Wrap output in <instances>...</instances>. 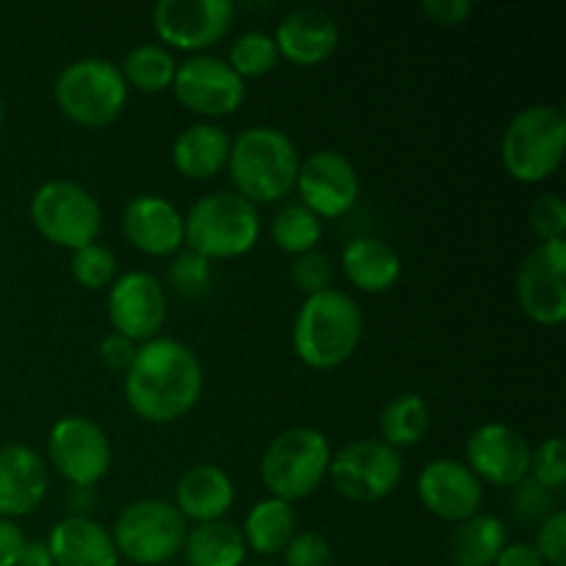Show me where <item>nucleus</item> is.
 Masks as SVG:
<instances>
[{"label": "nucleus", "instance_id": "nucleus-1", "mask_svg": "<svg viewBox=\"0 0 566 566\" xmlns=\"http://www.w3.org/2000/svg\"><path fill=\"white\" fill-rule=\"evenodd\" d=\"M202 365L191 346L171 337L142 343L125 374V398L147 423H175L202 396Z\"/></svg>", "mask_w": 566, "mask_h": 566}, {"label": "nucleus", "instance_id": "nucleus-2", "mask_svg": "<svg viewBox=\"0 0 566 566\" xmlns=\"http://www.w3.org/2000/svg\"><path fill=\"white\" fill-rule=\"evenodd\" d=\"M298 158L296 144L285 130L271 125H254L232 138L227 171L238 197L247 202L271 205L296 188Z\"/></svg>", "mask_w": 566, "mask_h": 566}, {"label": "nucleus", "instance_id": "nucleus-3", "mask_svg": "<svg viewBox=\"0 0 566 566\" xmlns=\"http://www.w3.org/2000/svg\"><path fill=\"white\" fill-rule=\"evenodd\" d=\"M363 329L359 304L348 293L329 287L304 298L293 324V352L307 368L335 370L354 357Z\"/></svg>", "mask_w": 566, "mask_h": 566}, {"label": "nucleus", "instance_id": "nucleus-4", "mask_svg": "<svg viewBox=\"0 0 566 566\" xmlns=\"http://www.w3.org/2000/svg\"><path fill=\"white\" fill-rule=\"evenodd\" d=\"M186 247L205 260H232L252 252L258 243L260 210L235 191L205 193L186 216Z\"/></svg>", "mask_w": 566, "mask_h": 566}, {"label": "nucleus", "instance_id": "nucleus-5", "mask_svg": "<svg viewBox=\"0 0 566 566\" xmlns=\"http://www.w3.org/2000/svg\"><path fill=\"white\" fill-rule=\"evenodd\" d=\"M329 462V440L318 429L296 426L269 442L260 459V481L269 490V497L293 506L324 484Z\"/></svg>", "mask_w": 566, "mask_h": 566}, {"label": "nucleus", "instance_id": "nucleus-6", "mask_svg": "<svg viewBox=\"0 0 566 566\" xmlns=\"http://www.w3.org/2000/svg\"><path fill=\"white\" fill-rule=\"evenodd\" d=\"M566 116L558 105L536 103L517 111L501 142V158L517 182H545L562 166Z\"/></svg>", "mask_w": 566, "mask_h": 566}, {"label": "nucleus", "instance_id": "nucleus-7", "mask_svg": "<svg viewBox=\"0 0 566 566\" xmlns=\"http://www.w3.org/2000/svg\"><path fill=\"white\" fill-rule=\"evenodd\" d=\"M127 83L108 59H77L59 72L53 97L61 114L81 127H105L125 111Z\"/></svg>", "mask_w": 566, "mask_h": 566}, {"label": "nucleus", "instance_id": "nucleus-8", "mask_svg": "<svg viewBox=\"0 0 566 566\" xmlns=\"http://www.w3.org/2000/svg\"><path fill=\"white\" fill-rule=\"evenodd\" d=\"M188 523L175 503L160 497H142L122 509L111 536L119 558L138 566H160L177 556L186 542Z\"/></svg>", "mask_w": 566, "mask_h": 566}, {"label": "nucleus", "instance_id": "nucleus-9", "mask_svg": "<svg viewBox=\"0 0 566 566\" xmlns=\"http://www.w3.org/2000/svg\"><path fill=\"white\" fill-rule=\"evenodd\" d=\"M31 221L39 235L70 252L97 243L103 230V208L83 186L72 180H50L31 199Z\"/></svg>", "mask_w": 566, "mask_h": 566}, {"label": "nucleus", "instance_id": "nucleus-10", "mask_svg": "<svg viewBox=\"0 0 566 566\" xmlns=\"http://www.w3.org/2000/svg\"><path fill=\"white\" fill-rule=\"evenodd\" d=\"M326 479L346 501L379 503L401 484L403 459L381 440H354L332 453Z\"/></svg>", "mask_w": 566, "mask_h": 566}, {"label": "nucleus", "instance_id": "nucleus-11", "mask_svg": "<svg viewBox=\"0 0 566 566\" xmlns=\"http://www.w3.org/2000/svg\"><path fill=\"white\" fill-rule=\"evenodd\" d=\"M50 464L75 490H88L105 479L111 468V442L103 426L83 415L61 418L48 437Z\"/></svg>", "mask_w": 566, "mask_h": 566}, {"label": "nucleus", "instance_id": "nucleus-12", "mask_svg": "<svg viewBox=\"0 0 566 566\" xmlns=\"http://www.w3.org/2000/svg\"><path fill=\"white\" fill-rule=\"evenodd\" d=\"M235 6L230 0H160L153 9V28L160 44L202 55L230 33Z\"/></svg>", "mask_w": 566, "mask_h": 566}, {"label": "nucleus", "instance_id": "nucleus-13", "mask_svg": "<svg viewBox=\"0 0 566 566\" xmlns=\"http://www.w3.org/2000/svg\"><path fill=\"white\" fill-rule=\"evenodd\" d=\"M517 304L534 324L558 326L566 318V238L531 249L517 271Z\"/></svg>", "mask_w": 566, "mask_h": 566}, {"label": "nucleus", "instance_id": "nucleus-14", "mask_svg": "<svg viewBox=\"0 0 566 566\" xmlns=\"http://www.w3.org/2000/svg\"><path fill=\"white\" fill-rule=\"evenodd\" d=\"M177 103L191 114L219 119L241 108L247 97V83L232 72L224 59L216 55H191L177 64L175 81H171Z\"/></svg>", "mask_w": 566, "mask_h": 566}, {"label": "nucleus", "instance_id": "nucleus-15", "mask_svg": "<svg viewBox=\"0 0 566 566\" xmlns=\"http://www.w3.org/2000/svg\"><path fill=\"white\" fill-rule=\"evenodd\" d=\"M169 315L166 287L147 271H127L108 287V321L116 335L149 343L160 335Z\"/></svg>", "mask_w": 566, "mask_h": 566}, {"label": "nucleus", "instance_id": "nucleus-16", "mask_svg": "<svg viewBox=\"0 0 566 566\" xmlns=\"http://www.w3.org/2000/svg\"><path fill=\"white\" fill-rule=\"evenodd\" d=\"M296 191L302 205L321 221L340 219L357 205L359 175L352 160L337 149H318L298 166Z\"/></svg>", "mask_w": 566, "mask_h": 566}, {"label": "nucleus", "instance_id": "nucleus-17", "mask_svg": "<svg viewBox=\"0 0 566 566\" xmlns=\"http://www.w3.org/2000/svg\"><path fill=\"white\" fill-rule=\"evenodd\" d=\"M464 464L473 470L481 484L517 486L528 479L531 446L514 426L492 423L479 426L464 446Z\"/></svg>", "mask_w": 566, "mask_h": 566}, {"label": "nucleus", "instance_id": "nucleus-18", "mask_svg": "<svg viewBox=\"0 0 566 566\" xmlns=\"http://www.w3.org/2000/svg\"><path fill=\"white\" fill-rule=\"evenodd\" d=\"M418 497L426 512L459 525L479 514L481 503H484V484L464 462L431 459L418 475Z\"/></svg>", "mask_w": 566, "mask_h": 566}, {"label": "nucleus", "instance_id": "nucleus-19", "mask_svg": "<svg viewBox=\"0 0 566 566\" xmlns=\"http://www.w3.org/2000/svg\"><path fill=\"white\" fill-rule=\"evenodd\" d=\"M122 235L149 258H169L186 247L182 213L158 193H142L127 202L122 213Z\"/></svg>", "mask_w": 566, "mask_h": 566}, {"label": "nucleus", "instance_id": "nucleus-20", "mask_svg": "<svg viewBox=\"0 0 566 566\" xmlns=\"http://www.w3.org/2000/svg\"><path fill=\"white\" fill-rule=\"evenodd\" d=\"M48 464L33 448H0V520H17L42 506L48 495Z\"/></svg>", "mask_w": 566, "mask_h": 566}, {"label": "nucleus", "instance_id": "nucleus-21", "mask_svg": "<svg viewBox=\"0 0 566 566\" xmlns=\"http://www.w3.org/2000/svg\"><path fill=\"white\" fill-rule=\"evenodd\" d=\"M274 44L280 50V59L291 61L296 66H318L335 53L340 42L335 17L324 9H296L276 22Z\"/></svg>", "mask_w": 566, "mask_h": 566}, {"label": "nucleus", "instance_id": "nucleus-22", "mask_svg": "<svg viewBox=\"0 0 566 566\" xmlns=\"http://www.w3.org/2000/svg\"><path fill=\"white\" fill-rule=\"evenodd\" d=\"M44 545L55 566H119L122 562L111 531L83 514L59 520Z\"/></svg>", "mask_w": 566, "mask_h": 566}, {"label": "nucleus", "instance_id": "nucleus-23", "mask_svg": "<svg viewBox=\"0 0 566 566\" xmlns=\"http://www.w3.org/2000/svg\"><path fill=\"white\" fill-rule=\"evenodd\" d=\"M232 506H235V484L219 464H197L177 481L175 509L186 523H216L224 520Z\"/></svg>", "mask_w": 566, "mask_h": 566}, {"label": "nucleus", "instance_id": "nucleus-24", "mask_svg": "<svg viewBox=\"0 0 566 566\" xmlns=\"http://www.w3.org/2000/svg\"><path fill=\"white\" fill-rule=\"evenodd\" d=\"M232 136L216 122H197L186 127L171 144V164L188 180H210L227 169Z\"/></svg>", "mask_w": 566, "mask_h": 566}, {"label": "nucleus", "instance_id": "nucleus-25", "mask_svg": "<svg viewBox=\"0 0 566 566\" xmlns=\"http://www.w3.org/2000/svg\"><path fill=\"white\" fill-rule=\"evenodd\" d=\"M343 274L357 291L385 293L401 276V258L381 238H354L340 254Z\"/></svg>", "mask_w": 566, "mask_h": 566}, {"label": "nucleus", "instance_id": "nucleus-26", "mask_svg": "<svg viewBox=\"0 0 566 566\" xmlns=\"http://www.w3.org/2000/svg\"><path fill=\"white\" fill-rule=\"evenodd\" d=\"M241 534L247 542V551L263 558L282 556V551L298 534L296 509L285 501H276V497H263L249 509Z\"/></svg>", "mask_w": 566, "mask_h": 566}, {"label": "nucleus", "instance_id": "nucleus-27", "mask_svg": "<svg viewBox=\"0 0 566 566\" xmlns=\"http://www.w3.org/2000/svg\"><path fill=\"white\" fill-rule=\"evenodd\" d=\"M180 553L188 566H243L249 551L238 525L216 520V523L193 525Z\"/></svg>", "mask_w": 566, "mask_h": 566}, {"label": "nucleus", "instance_id": "nucleus-28", "mask_svg": "<svg viewBox=\"0 0 566 566\" xmlns=\"http://www.w3.org/2000/svg\"><path fill=\"white\" fill-rule=\"evenodd\" d=\"M509 545L506 525L495 514H473L451 536V562L457 566H492Z\"/></svg>", "mask_w": 566, "mask_h": 566}, {"label": "nucleus", "instance_id": "nucleus-29", "mask_svg": "<svg viewBox=\"0 0 566 566\" xmlns=\"http://www.w3.org/2000/svg\"><path fill=\"white\" fill-rule=\"evenodd\" d=\"M431 426V409L423 396L418 392H401V396L390 398L379 415V440L390 446L392 451L401 448H415Z\"/></svg>", "mask_w": 566, "mask_h": 566}, {"label": "nucleus", "instance_id": "nucleus-30", "mask_svg": "<svg viewBox=\"0 0 566 566\" xmlns=\"http://www.w3.org/2000/svg\"><path fill=\"white\" fill-rule=\"evenodd\" d=\"M122 77H125L127 88H136L142 94H160L166 88H171L175 81L177 61L175 53L164 44H136L130 53L125 55V61L119 64Z\"/></svg>", "mask_w": 566, "mask_h": 566}, {"label": "nucleus", "instance_id": "nucleus-31", "mask_svg": "<svg viewBox=\"0 0 566 566\" xmlns=\"http://www.w3.org/2000/svg\"><path fill=\"white\" fill-rule=\"evenodd\" d=\"M321 235H324V221L313 210L304 208L302 202L285 205L274 216V221H271V238H274V243L282 252L293 254V258L315 252V247L321 243Z\"/></svg>", "mask_w": 566, "mask_h": 566}, {"label": "nucleus", "instance_id": "nucleus-32", "mask_svg": "<svg viewBox=\"0 0 566 566\" xmlns=\"http://www.w3.org/2000/svg\"><path fill=\"white\" fill-rule=\"evenodd\" d=\"M227 64L232 66V72L241 81H247V77H263L269 72H274V66L280 64V50H276L274 39L269 33L247 31L232 42Z\"/></svg>", "mask_w": 566, "mask_h": 566}, {"label": "nucleus", "instance_id": "nucleus-33", "mask_svg": "<svg viewBox=\"0 0 566 566\" xmlns=\"http://www.w3.org/2000/svg\"><path fill=\"white\" fill-rule=\"evenodd\" d=\"M72 280L86 291H103L116 280V258L103 243H88V247L72 252L70 260Z\"/></svg>", "mask_w": 566, "mask_h": 566}, {"label": "nucleus", "instance_id": "nucleus-34", "mask_svg": "<svg viewBox=\"0 0 566 566\" xmlns=\"http://www.w3.org/2000/svg\"><path fill=\"white\" fill-rule=\"evenodd\" d=\"M528 479L536 481L545 490L558 492L566 484V448L562 437H551V440L539 442L531 448V468Z\"/></svg>", "mask_w": 566, "mask_h": 566}, {"label": "nucleus", "instance_id": "nucleus-35", "mask_svg": "<svg viewBox=\"0 0 566 566\" xmlns=\"http://www.w3.org/2000/svg\"><path fill=\"white\" fill-rule=\"evenodd\" d=\"M169 280L180 296L199 298L210 287V280H213V263L205 260L202 254L186 249V252H177L175 260H171Z\"/></svg>", "mask_w": 566, "mask_h": 566}, {"label": "nucleus", "instance_id": "nucleus-36", "mask_svg": "<svg viewBox=\"0 0 566 566\" xmlns=\"http://www.w3.org/2000/svg\"><path fill=\"white\" fill-rule=\"evenodd\" d=\"M528 221H531V230H534V235L539 238L542 243L564 238L566 235V205H564L562 193L547 191V193H542V197H536L534 205H531Z\"/></svg>", "mask_w": 566, "mask_h": 566}, {"label": "nucleus", "instance_id": "nucleus-37", "mask_svg": "<svg viewBox=\"0 0 566 566\" xmlns=\"http://www.w3.org/2000/svg\"><path fill=\"white\" fill-rule=\"evenodd\" d=\"M332 260L326 254H321L318 249L307 254H298L291 265V280L298 287V293L304 296H315V293H324L332 287Z\"/></svg>", "mask_w": 566, "mask_h": 566}, {"label": "nucleus", "instance_id": "nucleus-38", "mask_svg": "<svg viewBox=\"0 0 566 566\" xmlns=\"http://www.w3.org/2000/svg\"><path fill=\"white\" fill-rule=\"evenodd\" d=\"M282 566H335V553L321 534L298 531L282 551Z\"/></svg>", "mask_w": 566, "mask_h": 566}, {"label": "nucleus", "instance_id": "nucleus-39", "mask_svg": "<svg viewBox=\"0 0 566 566\" xmlns=\"http://www.w3.org/2000/svg\"><path fill=\"white\" fill-rule=\"evenodd\" d=\"M536 553L542 556L545 566H566V514L564 509H556L547 514L536 528V539L531 542Z\"/></svg>", "mask_w": 566, "mask_h": 566}, {"label": "nucleus", "instance_id": "nucleus-40", "mask_svg": "<svg viewBox=\"0 0 566 566\" xmlns=\"http://www.w3.org/2000/svg\"><path fill=\"white\" fill-rule=\"evenodd\" d=\"M556 492L545 490V486H539L536 481L525 479L520 481L517 486H514V514H517V520H525V523H531V520H545L547 514L556 512Z\"/></svg>", "mask_w": 566, "mask_h": 566}, {"label": "nucleus", "instance_id": "nucleus-41", "mask_svg": "<svg viewBox=\"0 0 566 566\" xmlns=\"http://www.w3.org/2000/svg\"><path fill=\"white\" fill-rule=\"evenodd\" d=\"M420 11H423V14L429 17V22H434V25L457 28L470 20L473 3H470V0H423Z\"/></svg>", "mask_w": 566, "mask_h": 566}, {"label": "nucleus", "instance_id": "nucleus-42", "mask_svg": "<svg viewBox=\"0 0 566 566\" xmlns=\"http://www.w3.org/2000/svg\"><path fill=\"white\" fill-rule=\"evenodd\" d=\"M136 343L116 335V332L105 335L103 343H99V359H103L111 370H119V374H127V368H130L133 359H136Z\"/></svg>", "mask_w": 566, "mask_h": 566}, {"label": "nucleus", "instance_id": "nucleus-43", "mask_svg": "<svg viewBox=\"0 0 566 566\" xmlns=\"http://www.w3.org/2000/svg\"><path fill=\"white\" fill-rule=\"evenodd\" d=\"M25 547V534L14 520H0V566H17Z\"/></svg>", "mask_w": 566, "mask_h": 566}, {"label": "nucleus", "instance_id": "nucleus-44", "mask_svg": "<svg viewBox=\"0 0 566 566\" xmlns=\"http://www.w3.org/2000/svg\"><path fill=\"white\" fill-rule=\"evenodd\" d=\"M492 566H545L531 542H509Z\"/></svg>", "mask_w": 566, "mask_h": 566}, {"label": "nucleus", "instance_id": "nucleus-45", "mask_svg": "<svg viewBox=\"0 0 566 566\" xmlns=\"http://www.w3.org/2000/svg\"><path fill=\"white\" fill-rule=\"evenodd\" d=\"M17 566H55V564L44 542H25Z\"/></svg>", "mask_w": 566, "mask_h": 566}, {"label": "nucleus", "instance_id": "nucleus-46", "mask_svg": "<svg viewBox=\"0 0 566 566\" xmlns=\"http://www.w3.org/2000/svg\"><path fill=\"white\" fill-rule=\"evenodd\" d=\"M3 119H6V108H3V99H0V127H3Z\"/></svg>", "mask_w": 566, "mask_h": 566}, {"label": "nucleus", "instance_id": "nucleus-47", "mask_svg": "<svg viewBox=\"0 0 566 566\" xmlns=\"http://www.w3.org/2000/svg\"><path fill=\"white\" fill-rule=\"evenodd\" d=\"M243 566H274V564H243Z\"/></svg>", "mask_w": 566, "mask_h": 566}]
</instances>
